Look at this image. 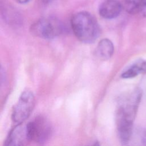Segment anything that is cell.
Segmentation results:
<instances>
[{"label": "cell", "mask_w": 146, "mask_h": 146, "mask_svg": "<svg viewBox=\"0 0 146 146\" xmlns=\"http://www.w3.org/2000/svg\"><path fill=\"white\" fill-rule=\"evenodd\" d=\"M71 26L76 37L85 43L94 42L100 34L96 19L87 11H80L73 15L71 19Z\"/></svg>", "instance_id": "cell-1"}, {"label": "cell", "mask_w": 146, "mask_h": 146, "mask_svg": "<svg viewBox=\"0 0 146 146\" xmlns=\"http://www.w3.org/2000/svg\"><path fill=\"white\" fill-rule=\"evenodd\" d=\"M62 22L54 17L42 18L35 22L30 27L33 35L45 39H52L63 32Z\"/></svg>", "instance_id": "cell-2"}, {"label": "cell", "mask_w": 146, "mask_h": 146, "mask_svg": "<svg viewBox=\"0 0 146 146\" xmlns=\"http://www.w3.org/2000/svg\"><path fill=\"white\" fill-rule=\"evenodd\" d=\"M28 140L43 144L47 141L52 134V127L48 121L43 116L36 117L26 125Z\"/></svg>", "instance_id": "cell-3"}, {"label": "cell", "mask_w": 146, "mask_h": 146, "mask_svg": "<svg viewBox=\"0 0 146 146\" xmlns=\"http://www.w3.org/2000/svg\"><path fill=\"white\" fill-rule=\"evenodd\" d=\"M35 104L33 93L29 90L23 91L14 107L11 118L14 123H22L30 115Z\"/></svg>", "instance_id": "cell-4"}, {"label": "cell", "mask_w": 146, "mask_h": 146, "mask_svg": "<svg viewBox=\"0 0 146 146\" xmlns=\"http://www.w3.org/2000/svg\"><path fill=\"white\" fill-rule=\"evenodd\" d=\"M133 120L134 119L123 112L117 111L116 124L117 132L120 141L122 144H127L131 139Z\"/></svg>", "instance_id": "cell-5"}, {"label": "cell", "mask_w": 146, "mask_h": 146, "mask_svg": "<svg viewBox=\"0 0 146 146\" xmlns=\"http://www.w3.org/2000/svg\"><path fill=\"white\" fill-rule=\"evenodd\" d=\"M122 8L121 3L117 0H105L99 6V13L102 18L111 19L120 14Z\"/></svg>", "instance_id": "cell-6"}, {"label": "cell", "mask_w": 146, "mask_h": 146, "mask_svg": "<svg viewBox=\"0 0 146 146\" xmlns=\"http://www.w3.org/2000/svg\"><path fill=\"white\" fill-rule=\"evenodd\" d=\"M26 140H28L26 135V125L18 124L9 133L5 140L6 145H21Z\"/></svg>", "instance_id": "cell-7"}, {"label": "cell", "mask_w": 146, "mask_h": 146, "mask_svg": "<svg viewBox=\"0 0 146 146\" xmlns=\"http://www.w3.org/2000/svg\"><path fill=\"white\" fill-rule=\"evenodd\" d=\"M96 51L98 56L100 59L107 60L112 56L114 52V46L110 39L104 38L98 43Z\"/></svg>", "instance_id": "cell-8"}, {"label": "cell", "mask_w": 146, "mask_h": 146, "mask_svg": "<svg viewBox=\"0 0 146 146\" xmlns=\"http://www.w3.org/2000/svg\"><path fill=\"white\" fill-rule=\"evenodd\" d=\"M146 72V62L140 61L134 63L125 70L121 75L122 78H133L141 73Z\"/></svg>", "instance_id": "cell-9"}, {"label": "cell", "mask_w": 146, "mask_h": 146, "mask_svg": "<svg viewBox=\"0 0 146 146\" xmlns=\"http://www.w3.org/2000/svg\"><path fill=\"white\" fill-rule=\"evenodd\" d=\"M143 0H122L121 5L124 10L131 14H140Z\"/></svg>", "instance_id": "cell-10"}, {"label": "cell", "mask_w": 146, "mask_h": 146, "mask_svg": "<svg viewBox=\"0 0 146 146\" xmlns=\"http://www.w3.org/2000/svg\"><path fill=\"white\" fill-rule=\"evenodd\" d=\"M139 14L143 17H146V0H143L142 7Z\"/></svg>", "instance_id": "cell-11"}, {"label": "cell", "mask_w": 146, "mask_h": 146, "mask_svg": "<svg viewBox=\"0 0 146 146\" xmlns=\"http://www.w3.org/2000/svg\"><path fill=\"white\" fill-rule=\"evenodd\" d=\"M15 1L19 3L23 4V3H26L29 2H30L31 0H15Z\"/></svg>", "instance_id": "cell-12"}, {"label": "cell", "mask_w": 146, "mask_h": 146, "mask_svg": "<svg viewBox=\"0 0 146 146\" xmlns=\"http://www.w3.org/2000/svg\"><path fill=\"white\" fill-rule=\"evenodd\" d=\"M43 2L44 3H50L51 2H52L53 0H42Z\"/></svg>", "instance_id": "cell-13"}]
</instances>
